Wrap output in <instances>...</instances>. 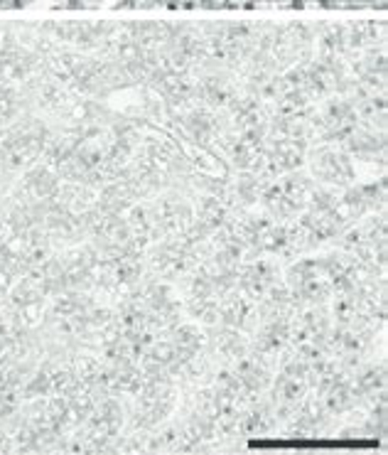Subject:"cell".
Wrapping results in <instances>:
<instances>
[{"label":"cell","mask_w":388,"mask_h":455,"mask_svg":"<svg viewBox=\"0 0 388 455\" xmlns=\"http://www.w3.org/2000/svg\"><path fill=\"white\" fill-rule=\"evenodd\" d=\"M386 335V131L320 12L0 18V377L44 455L214 453Z\"/></svg>","instance_id":"1"}]
</instances>
